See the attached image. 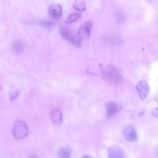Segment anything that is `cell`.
I'll return each instance as SVG.
<instances>
[{
	"label": "cell",
	"mask_w": 158,
	"mask_h": 158,
	"mask_svg": "<svg viewBox=\"0 0 158 158\" xmlns=\"http://www.w3.org/2000/svg\"><path fill=\"white\" fill-rule=\"evenodd\" d=\"M59 32L62 38L78 48L81 46L82 42L78 39L77 35L76 36L68 28L64 26H60L59 27Z\"/></svg>",
	"instance_id": "cell-3"
},
{
	"label": "cell",
	"mask_w": 158,
	"mask_h": 158,
	"mask_svg": "<svg viewBox=\"0 0 158 158\" xmlns=\"http://www.w3.org/2000/svg\"><path fill=\"white\" fill-rule=\"evenodd\" d=\"M136 89L140 98L143 100L147 97L150 91L149 86L144 81H140L136 85Z\"/></svg>",
	"instance_id": "cell-7"
},
{
	"label": "cell",
	"mask_w": 158,
	"mask_h": 158,
	"mask_svg": "<svg viewBox=\"0 0 158 158\" xmlns=\"http://www.w3.org/2000/svg\"><path fill=\"white\" fill-rule=\"evenodd\" d=\"M152 114L158 119V107L154 108L152 112Z\"/></svg>",
	"instance_id": "cell-17"
},
{
	"label": "cell",
	"mask_w": 158,
	"mask_h": 158,
	"mask_svg": "<svg viewBox=\"0 0 158 158\" xmlns=\"http://www.w3.org/2000/svg\"><path fill=\"white\" fill-rule=\"evenodd\" d=\"M50 119L52 122L56 125H60L63 121V114L61 111L58 109L52 110L49 114Z\"/></svg>",
	"instance_id": "cell-9"
},
{
	"label": "cell",
	"mask_w": 158,
	"mask_h": 158,
	"mask_svg": "<svg viewBox=\"0 0 158 158\" xmlns=\"http://www.w3.org/2000/svg\"><path fill=\"white\" fill-rule=\"evenodd\" d=\"M48 13L51 18L55 19H59L62 15V6L58 3H52L48 8Z\"/></svg>",
	"instance_id": "cell-6"
},
{
	"label": "cell",
	"mask_w": 158,
	"mask_h": 158,
	"mask_svg": "<svg viewBox=\"0 0 158 158\" xmlns=\"http://www.w3.org/2000/svg\"><path fill=\"white\" fill-rule=\"evenodd\" d=\"M71 151L68 147H64L60 148L58 152V155L59 157L70 158L71 155Z\"/></svg>",
	"instance_id": "cell-12"
},
{
	"label": "cell",
	"mask_w": 158,
	"mask_h": 158,
	"mask_svg": "<svg viewBox=\"0 0 158 158\" xmlns=\"http://www.w3.org/2000/svg\"><path fill=\"white\" fill-rule=\"evenodd\" d=\"M24 48V43L22 41L18 40L14 41L12 44L11 50L13 53L19 55L23 52Z\"/></svg>",
	"instance_id": "cell-11"
},
{
	"label": "cell",
	"mask_w": 158,
	"mask_h": 158,
	"mask_svg": "<svg viewBox=\"0 0 158 158\" xmlns=\"http://www.w3.org/2000/svg\"><path fill=\"white\" fill-rule=\"evenodd\" d=\"M99 66L102 77L105 81L115 85L119 84L122 82V76L118 69L114 65L109 64L104 67L100 64Z\"/></svg>",
	"instance_id": "cell-1"
},
{
	"label": "cell",
	"mask_w": 158,
	"mask_h": 158,
	"mask_svg": "<svg viewBox=\"0 0 158 158\" xmlns=\"http://www.w3.org/2000/svg\"><path fill=\"white\" fill-rule=\"evenodd\" d=\"M38 24L44 27H49L53 25L55 23L53 21L46 20H40L38 22Z\"/></svg>",
	"instance_id": "cell-15"
},
{
	"label": "cell",
	"mask_w": 158,
	"mask_h": 158,
	"mask_svg": "<svg viewBox=\"0 0 158 158\" xmlns=\"http://www.w3.org/2000/svg\"><path fill=\"white\" fill-rule=\"evenodd\" d=\"M106 115L108 117H111L118 113L121 109L118 104L113 102H109L106 105Z\"/></svg>",
	"instance_id": "cell-10"
},
{
	"label": "cell",
	"mask_w": 158,
	"mask_h": 158,
	"mask_svg": "<svg viewBox=\"0 0 158 158\" xmlns=\"http://www.w3.org/2000/svg\"><path fill=\"white\" fill-rule=\"evenodd\" d=\"M81 16V14L74 13L70 15L65 21V23L66 25L73 23L80 19Z\"/></svg>",
	"instance_id": "cell-13"
},
{
	"label": "cell",
	"mask_w": 158,
	"mask_h": 158,
	"mask_svg": "<svg viewBox=\"0 0 158 158\" xmlns=\"http://www.w3.org/2000/svg\"><path fill=\"white\" fill-rule=\"evenodd\" d=\"M93 26V23L90 21H87L81 25L77 35L78 39L82 42L83 40H89L90 36Z\"/></svg>",
	"instance_id": "cell-4"
},
{
	"label": "cell",
	"mask_w": 158,
	"mask_h": 158,
	"mask_svg": "<svg viewBox=\"0 0 158 158\" xmlns=\"http://www.w3.org/2000/svg\"><path fill=\"white\" fill-rule=\"evenodd\" d=\"M29 132L28 127L24 122L20 120L15 121L12 127V132L16 139H20L25 138Z\"/></svg>",
	"instance_id": "cell-2"
},
{
	"label": "cell",
	"mask_w": 158,
	"mask_h": 158,
	"mask_svg": "<svg viewBox=\"0 0 158 158\" xmlns=\"http://www.w3.org/2000/svg\"><path fill=\"white\" fill-rule=\"evenodd\" d=\"M108 157L111 158H122L125 157L124 152L118 146H112L108 150Z\"/></svg>",
	"instance_id": "cell-8"
},
{
	"label": "cell",
	"mask_w": 158,
	"mask_h": 158,
	"mask_svg": "<svg viewBox=\"0 0 158 158\" xmlns=\"http://www.w3.org/2000/svg\"><path fill=\"white\" fill-rule=\"evenodd\" d=\"M73 8L80 12L84 11L86 8L85 3L79 0H76L73 5Z\"/></svg>",
	"instance_id": "cell-14"
},
{
	"label": "cell",
	"mask_w": 158,
	"mask_h": 158,
	"mask_svg": "<svg viewBox=\"0 0 158 158\" xmlns=\"http://www.w3.org/2000/svg\"><path fill=\"white\" fill-rule=\"evenodd\" d=\"M82 157L84 158H91L92 157L91 156H90L88 155H86L84 156H82Z\"/></svg>",
	"instance_id": "cell-18"
},
{
	"label": "cell",
	"mask_w": 158,
	"mask_h": 158,
	"mask_svg": "<svg viewBox=\"0 0 158 158\" xmlns=\"http://www.w3.org/2000/svg\"><path fill=\"white\" fill-rule=\"evenodd\" d=\"M20 92L19 90H16L14 92L10 97V100L12 101L15 100L19 96Z\"/></svg>",
	"instance_id": "cell-16"
},
{
	"label": "cell",
	"mask_w": 158,
	"mask_h": 158,
	"mask_svg": "<svg viewBox=\"0 0 158 158\" xmlns=\"http://www.w3.org/2000/svg\"><path fill=\"white\" fill-rule=\"evenodd\" d=\"M123 133L124 138L128 142H134L137 139L136 130L132 126L129 125L123 129Z\"/></svg>",
	"instance_id": "cell-5"
}]
</instances>
